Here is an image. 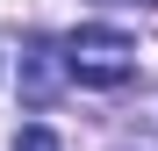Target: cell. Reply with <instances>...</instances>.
<instances>
[{"label": "cell", "instance_id": "1", "mask_svg": "<svg viewBox=\"0 0 158 151\" xmlns=\"http://www.w3.org/2000/svg\"><path fill=\"white\" fill-rule=\"evenodd\" d=\"M65 79H79V86H122V79H137V43L122 29H108V22L72 29L65 36Z\"/></svg>", "mask_w": 158, "mask_h": 151}, {"label": "cell", "instance_id": "2", "mask_svg": "<svg viewBox=\"0 0 158 151\" xmlns=\"http://www.w3.org/2000/svg\"><path fill=\"white\" fill-rule=\"evenodd\" d=\"M58 72H65V43H29V101L36 108L58 94Z\"/></svg>", "mask_w": 158, "mask_h": 151}, {"label": "cell", "instance_id": "3", "mask_svg": "<svg viewBox=\"0 0 158 151\" xmlns=\"http://www.w3.org/2000/svg\"><path fill=\"white\" fill-rule=\"evenodd\" d=\"M15 151H65V144H58V137H50V130H43V122H29V130H22V137H15Z\"/></svg>", "mask_w": 158, "mask_h": 151}]
</instances>
